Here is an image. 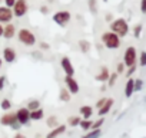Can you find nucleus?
<instances>
[{
	"label": "nucleus",
	"mask_w": 146,
	"mask_h": 138,
	"mask_svg": "<svg viewBox=\"0 0 146 138\" xmlns=\"http://www.w3.org/2000/svg\"><path fill=\"white\" fill-rule=\"evenodd\" d=\"M109 30L113 32L115 35H117L119 38H125V36L129 33V23H127L125 19H122V17L115 19V20L110 22Z\"/></svg>",
	"instance_id": "f257e3e1"
},
{
	"label": "nucleus",
	"mask_w": 146,
	"mask_h": 138,
	"mask_svg": "<svg viewBox=\"0 0 146 138\" xmlns=\"http://www.w3.org/2000/svg\"><path fill=\"white\" fill-rule=\"evenodd\" d=\"M16 36H17L19 42L23 43L25 46H35L36 45V35L30 29H20L19 32H16Z\"/></svg>",
	"instance_id": "f03ea898"
},
{
	"label": "nucleus",
	"mask_w": 146,
	"mask_h": 138,
	"mask_svg": "<svg viewBox=\"0 0 146 138\" xmlns=\"http://www.w3.org/2000/svg\"><path fill=\"white\" fill-rule=\"evenodd\" d=\"M102 42L108 49H119L120 48V38L110 30L102 33Z\"/></svg>",
	"instance_id": "7ed1b4c3"
},
{
	"label": "nucleus",
	"mask_w": 146,
	"mask_h": 138,
	"mask_svg": "<svg viewBox=\"0 0 146 138\" xmlns=\"http://www.w3.org/2000/svg\"><path fill=\"white\" fill-rule=\"evenodd\" d=\"M29 10V5H27V0H16V3L12 7L13 12V17H23Z\"/></svg>",
	"instance_id": "20e7f679"
},
{
	"label": "nucleus",
	"mask_w": 146,
	"mask_h": 138,
	"mask_svg": "<svg viewBox=\"0 0 146 138\" xmlns=\"http://www.w3.org/2000/svg\"><path fill=\"white\" fill-rule=\"evenodd\" d=\"M136 62H137V52L133 46H129L125 50V55H123V65L129 68V66L136 65Z\"/></svg>",
	"instance_id": "39448f33"
},
{
	"label": "nucleus",
	"mask_w": 146,
	"mask_h": 138,
	"mask_svg": "<svg viewBox=\"0 0 146 138\" xmlns=\"http://www.w3.org/2000/svg\"><path fill=\"white\" fill-rule=\"evenodd\" d=\"M0 124L3 127H12V128H19V124L16 121V114L15 112H6L0 117Z\"/></svg>",
	"instance_id": "423d86ee"
},
{
	"label": "nucleus",
	"mask_w": 146,
	"mask_h": 138,
	"mask_svg": "<svg viewBox=\"0 0 146 138\" xmlns=\"http://www.w3.org/2000/svg\"><path fill=\"white\" fill-rule=\"evenodd\" d=\"M70 19H72V15H70V12H67V10H60V12H56V13L53 15V22L57 23L59 26L67 25V23L70 22Z\"/></svg>",
	"instance_id": "0eeeda50"
},
{
	"label": "nucleus",
	"mask_w": 146,
	"mask_h": 138,
	"mask_svg": "<svg viewBox=\"0 0 146 138\" xmlns=\"http://www.w3.org/2000/svg\"><path fill=\"white\" fill-rule=\"evenodd\" d=\"M15 114H16V121H17L19 125H26V124L30 121V111H29L26 107L19 108Z\"/></svg>",
	"instance_id": "6e6552de"
},
{
	"label": "nucleus",
	"mask_w": 146,
	"mask_h": 138,
	"mask_svg": "<svg viewBox=\"0 0 146 138\" xmlns=\"http://www.w3.org/2000/svg\"><path fill=\"white\" fill-rule=\"evenodd\" d=\"M64 85H66V89L69 91V94L70 95H75V94H78L79 92V84H78V81L73 78V76H67V75H64Z\"/></svg>",
	"instance_id": "1a4fd4ad"
},
{
	"label": "nucleus",
	"mask_w": 146,
	"mask_h": 138,
	"mask_svg": "<svg viewBox=\"0 0 146 138\" xmlns=\"http://www.w3.org/2000/svg\"><path fill=\"white\" fill-rule=\"evenodd\" d=\"M60 66H62V69H63L64 75H67V76H73V75H75V66H73L72 60H70L67 56L62 58V60H60Z\"/></svg>",
	"instance_id": "9d476101"
},
{
	"label": "nucleus",
	"mask_w": 146,
	"mask_h": 138,
	"mask_svg": "<svg viewBox=\"0 0 146 138\" xmlns=\"http://www.w3.org/2000/svg\"><path fill=\"white\" fill-rule=\"evenodd\" d=\"M13 19V12L12 9L6 7V6H0V23H10Z\"/></svg>",
	"instance_id": "9b49d317"
},
{
	"label": "nucleus",
	"mask_w": 146,
	"mask_h": 138,
	"mask_svg": "<svg viewBox=\"0 0 146 138\" xmlns=\"http://www.w3.org/2000/svg\"><path fill=\"white\" fill-rule=\"evenodd\" d=\"M16 58H17V55H16V50H15L13 48L7 46V48H5V49H3V55H2V59H3V62L13 63V62L16 60Z\"/></svg>",
	"instance_id": "f8f14e48"
},
{
	"label": "nucleus",
	"mask_w": 146,
	"mask_h": 138,
	"mask_svg": "<svg viewBox=\"0 0 146 138\" xmlns=\"http://www.w3.org/2000/svg\"><path fill=\"white\" fill-rule=\"evenodd\" d=\"M16 36V26L10 22V23H6V26H3V36L5 39H13Z\"/></svg>",
	"instance_id": "ddd939ff"
},
{
	"label": "nucleus",
	"mask_w": 146,
	"mask_h": 138,
	"mask_svg": "<svg viewBox=\"0 0 146 138\" xmlns=\"http://www.w3.org/2000/svg\"><path fill=\"white\" fill-rule=\"evenodd\" d=\"M113 104H115V101H113L112 98H106V101L103 102V105L98 109V115H99V117H103V115L109 114V111L112 109Z\"/></svg>",
	"instance_id": "4468645a"
},
{
	"label": "nucleus",
	"mask_w": 146,
	"mask_h": 138,
	"mask_svg": "<svg viewBox=\"0 0 146 138\" xmlns=\"http://www.w3.org/2000/svg\"><path fill=\"white\" fill-rule=\"evenodd\" d=\"M66 131V125H63V124H59L57 127H54V128H52V131L46 135V138H57L59 135H62L63 132Z\"/></svg>",
	"instance_id": "2eb2a0df"
},
{
	"label": "nucleus",
	"mask_w": 146,
	"mask_h": 138,
	"mask_svg": "<svg viewBox=\"0 0 146 138\" xmlns=\"http://www.w3.org/2000/svg\"><path fill=\"white\" fill-rule=\"evenodd\" d=\"M109 75H110V72H109V69H108L106 66H102V68H100V71H99V74H98V75L95 76V79L103 84V82H106V81H108Z\"/></svg>",
	"instance_id": "dca6fc26"
},
{
	"label": "nucleus",
	"mask_w": 146,
	"mask_h": 138,
	"mask_svg": "<svg viewBox=\"0 0 146 138\" xmlns=\"http://www.w3.org/2000/svg\"><path fill=\"white\" fill-rule=\"evenodd\" d=\"M135 94V79L133 78H129L126 85H125V96L126 98H130L132 95Z\"/></svg>",
	"instance_id": "f3484780"
},
{
	"label": "nucleus",
	"mask_w": 146,
	"mask_h": 138,
	"mask_svg": "<svg viewBox=\"0 0 146 138\" xmlns=\"http://www.w3.org/2000/svg\"><path fill=\"white\" fill-rule=\"evenodd\" d=\"M79 112H80L82 119H90V117L93 115V108L90 105H83V107H80Z\"/></svg>",
	"instance_id": "a211bd4d"
},
{
	"label": "nucleus",
	"mask_w": 146,
	"mask_h": 138,
	"mask_svg": "<svg viewBox=\"0 0 146 138\" xmlns=\"http://www.w3.org/2000/svg\"><path fill=\"white\" fill-rule=\"evenodd\" d=\"M43 117H44V111L42 108L30 111V119H33V121H40V119H43Z\"/></svg>",
	"instance_id": "6ab92c4d"
},
{
	"label": "nucleus",
	"mask_w": 146,
	"mask_h": 138,
	"mask_svg": "<svg viewBox=\"0 0 146 138\" xmlns=\"http://www.w3.org/2000/svg\"><path fill=\"white\" fill-rule=\"evenodd\" d=\"M59 98H60V101H62V102H69V101H70V98H72V95L69 94V91H67L66 88H63V89H60Z\"/></svg>",
	"instance_id": "aec40b11"
},
{
	"label": "nucleus",
	"mask_w": 146,
	"mask_h": 138,
	"mask_svg": "<svg viewBox=\"0 0 146 138\" xmlns=\"http://www.w3.org/2000/svg\"><path fill=\"white\" fill-rule=\"evenodd\" d=\"M92 124H93L92 119H80V122H79V125L83 131H89L92 128Z\"/></svg>",
	"instance_id": "412c9836"
},
{
	"label": "nucleus",
	"mask_w": 146,
	"mask_h": 138,
	"mask_svg": "<svg viewBox=\"0 0 146 138\" xmlns=\"http://www.w3.org/2000/svg\"><path fill=\"white\" fill-rule=\"evenodd\" d=\"M46 124H47V127H50V128H54V127H57V125H59L57 117H56V115H50V117L46 119Z\"/></svg>",
	"instance_id": "4be33fe9"
},
{
	"label": "nucleus",
	"mask_w": 146,
	"mask_h": 138,
	"mask_svg": "<svg viewBox=\"0 0 146 138\" xmlns=\"http://www.w3.org/2000/svg\"><path fill=\"white\" fill-rule=\"evenodd\" d=\"M12 107H13V104H12V101H10V99H7V98L2 99V104H0V108H2L3 111H10V109H12Z\"/></svg>",
	"instance_id": "5701e85b"
},
{
	"label": "nucleus",
	"mask_w": 146,
	"mask_h": 138,
	"mask_svg": "<svg viewBox=\"0 0 146 138\" xmlns=\"http://www.w3.org/2000/svg\"><path fill=\"white\" fill-rule=\"evenodd\" d=\"M79 48L83 53H88L90 50V43L88 40H79Z\"/></svg>",
	"instance_id": "b1692460"
},
{
	"label": "nucleus",
	"mask_w": 146,
	"mask_h": 138,
	"mask_svg": "<svg viewBox=\"0 0 146 138\" xmlns=\"http://www.w3.org/2000/svg\"><path fill=\"white\" fill-rule=\"evenodd\" d=\"M117 76H119V75H117L116 72H113V74H110V75H109V78H108V81H106L109 88H112V86L116 84V79H117Z\"/></svg>",
	"instance_id": "393cba45"
},
{
	"label": "nucleus",
	"mask_w": 146,
	"mask_h": 138,
	"mask_svg": "<svg viewBox=\"0 0 146 138\" xmlns=\"http://www.w3.org/2000/svg\"><path fill=\"white\" fill-rule=\"evenodd\" d=\"M29 111H33V109H37V108H40V102L37 101V99H32V101H29V104H27V107H26Z\"/></svg>",
	"instance_id": "a878e982"
},
{
	"label": "nucleus",
	"mask_w": 146,
	"mask_h": 138,
	"mask_svg": "<svg viewBox=\"0 0 146 138\" xmlns=\"http://www.w3.org/2000/svg\"><path fill=\"white\" fill-rule=\"evenodd\" d=\"M100 134H102V131L100 129H92L89 134H86L83 138H99L100 137Z\"/></svg>",
	"instance_id": "bb28decb"
},
{
	"label": "nucleus",
	"mask_w": 146,
	"mask_h": 138,
	"mask_svg": "<svg viewBox=\"0 0 146 138\" xmlns=\"http://www.w3.org/2000/svg\"><path fill=\"white\" fill-rule=\"evenodd\" d=\"M80 119H82V118H80L79 115H76V117H70V118H69V125H70V127H78L79 122H80Z\"/></svg>",
	"instance_id": "cd10ccee"
},
{
	"label": "nucleus",
	"mask_w": 146,
	"mask_h": 138,
	"mask_svg": "<svg viewBox=\"0 0 146 138\" xmlns=\"http://www.w3.org/2000/svg\"><path fill=\"white\" fill-rule=\"evenodd\" d=\"M103 122H105V118L100 117L98 121H95V122L92 124V128H90V129H100V127L103 125Z\"/></svg>",
	"instance_id": "c85d7f7f"
},
{
	"label": "nucleus",
	"mask_w": 146,
	"mask_h": 138,
	"mask_svg": "<svg viewBox=\"0 0 146 138\" xmlns=\"http://www.w3.org/2000/svg\"><path fill=\"white\" fill-rule=\"evenodd\" d=\"M137 59H139V63H140V66L143 68V66L146 65V53H145V52H140V55L137 56Z\"/></svg>",
	"instance_id": "c756f323"
},
{
	"label": "nucleus",
	"mask_w": 146,
	"mask_h": 138,
	"mask_svg": "<svg viewBox=\"0 0 146 138\" xmlns=\"http://www.w3.org/2000/svg\"><path fill=\"white\" fill-rule=\"evenodd\" d=\"M143 88V82L142 79H135V92H139Z\"/></svg>",
	"instance_id": "7c9ffc66"
},
{
	"label": "nucleus",
	"mask_w": 146,
	"mask_h": 138,
	"mask_svg": "<svg viewBox=\"0 0 146 138\" xmlns=\"http://www.w3.org/2000/svg\"><path fill=\"white\" fill-rule=\"evenodd\" d=\"M140 33H142V25H136V26L133 27V35H135V38H139Z\"/></svg>",
	"instance_id": "2f4dec72"
},
{
	"label": "nucleus",
	"mask_w": 146,
	"mask_h": 138,
	"mask_svg": "<svg viewBox=\"0 0 146 138\" xmlns=\"http://www.w3.org/2000/svg\"><path fill=\"white\" fill-rule=\"evenodd\" d=\"M123 72H125V65H123V62H120V63L116 66V74L120 75V74H123Z\"/></svg>",
	"instance_id": "473e14b6"
},
{
	"label": "nucleus",
	"mask_w": 146,
	"mask_h": 138,
	"mask_svg": "<svg viewBox=\"0 0 146 138\" xmlns=\"http://www.w3.org/2000/svg\"><path fill=\"white\" fill-rule=\"evenodd\" d=\"M3 2H5V6H6V7L12 9V7H13V5L16 3V0H3Z\"/></svg>",
	"instance_id": "72a5a7b5"
},
{
	"label": "nucleus",
	"mask_w": 146,
	"mask_h": 138,
	"mask_svg": "<svg viewBox=\"0 0 146 138\" xmlns=\"http://www.w3.org/2000/svg\"><path fill=\"white\" fill-rule=\"evenodd\" d=\"M136 72V65H133V66H129V71L126 72V76H130V75H133Z\"/></svg>",
	"instance_id": "f704fd0d"
},
{
	"label": "nucleus",
	"mask_w": 146,
	"mask_h": 138,
	"mask_svg": "<svg viewBox=\"0 0 146 138\" xmlns=\"http://www.w3.org/2000/svg\"><path fill=\"white\" fill-rule=\"evenodd\" d=\"M89 7L92 9L93 13H96V0H89Z\"/></svg>",
	"instance_id": "c9c22d12"
},
{
	"label": "nucleus",
	"mask_w": 146,
	"mask_h": 138,
	"mask_svg": "<svg viewBox=\"0 0 146 138\" xmlns=\"http://www.w3.org/2000/svg\"><path fill=\"white\" fill-rule=\"evenodd\" d=\"M6 86V76H0V91Z\"/></svg>",
	"instance_id": "e433bc0d"
},
{
	"label": "nucleus",
	"mask_w": 146,
	"mask_h": 138,
	"mask_svg": "<svg viewBox=\"0 0 146 138\" xmlns=\"http://www.w3.org/2000/svg\"><path fill=\"white\" fill-rule=\"evenodd\" d=\"M140 10H142V13L146 12V0H140Z\"/></svg>",
	"instance_id": "4c0bfd02"
},
{
	"label": "nucleus",
	"mask_w": 146,
	"mask_h": 138,
	"mask_svg": "<svg viewBox=\"0 0 146 138\" xmlns=\"http://www.w3.org/2000/svg\"><path fill=\"white\" fill-rule=\"evenodd\" d=\"M105 101H106V98H100V99H98V102H96V108L99 109V108L103 105V102H105Z\"/></svg>",
	"instance_id": "58836bf2"
},
{
	"label": "nucleus",
	"mask_w": 146,
	"mask_h": 138,
	"mask_svg": "<svg viewBox=\"0 0 146 138\" xmlns=\"http://www.w3.org/2000/svg\"><path fill=\"white\" fill-rule=\"evenodd\" d=\"M40 13L47 15V13H49V7H47V6H42V7H40Z\"/></svg>",
	"instance_id": "ea45409f"
},
{
	"label": "nucleus",
	"mask_w": 146,
	"mask_h": 138,
	"mask_svg": "<svg viewBox=\"0 0 146 138\" xmlns=\"http://www.w3.org/2000/svg\"><path fill=\"white\" fill-rule=\"evenodd\" d=\"M50 46H49V43H44V42H42L40 43V49H44V50H47Z\"/></svg>",
	"instance_id": "a19ab883"
},
{
	"label": "nucleus",
	"mask_w": 146,
	"mask_h": 138,
	"mask_svg": "<svg viewBox=\"0 0 146 138\" xmlns=\"http://www.w3.org/2000/svg\"><path fill=\"white\" fill-rule=\"evenodd\" d=\"M15 138H26V135H23L22 132H17V134L15 135Z\"/></svg>",
	"instance_id": "79ce46f5"
},
{
	"label": "nucleus",
	"mask_w": 146,
	"mask_h": 138,
	"mask_svg": "<svg viewBox=\"0 0 146 138\" xmlns=\"http://www.w3.org/2000/svg\"><path fill=\"white\" fill-rule=\"evenodd\" d=\"M2 36H3V25L0 23V38H2Z\"/></svg>",
	"instance_id": "37998d69"
},
{
	"label": "nucleus",
	"mask_w": 146,
	"mask_h": 138,
	"mask_svg": "<svg viewBox=\"0 0 146 138\" xmlns=\"http://www.w3.org/2000/svg\"><path fill=\"white\" fill-rule=\"evenodd\" d=\"M106 20L108 22H112V15H106Z\"/></svg>",
	"instance_id": "c03bdc74"
},
{
	"label": "nucleus",
	"mask_w": 146,
	"mask_h": 138,
	"mask_svg": "<svg viewBox=\"0 0 146 138\" xmlns=\"http://www.w3.org/2000/svg\"><path fill=\"white\" fill-rule=\"evenodd\" d=\"M2 65H3V59L0 58V69H2Z\"/></svg>",
	"instance_id": "a18cd8bd"
},
{
	"label": "nucleus",
	"mask_w": 146,
	"mask_h": 138,
	"mask_svg": "<svg viewBox=\"0 0 146 138\" xmlns=\"http://www.w3.org/2000/svg\"><path fill=\"white\" fill-rule=\"evenodd\" d=\"M0 2H2V0H0Z\"/></svg>",
	"instance_id": "49530a36"
},
{
	"label": "nucleus",
	"mask_w": 146,
	"mask_h": 138,
	"mask_svg": "<svg viewBox=\"0 0 146 138\" xmlns=\"http://www.w3.org/2000/svg\"><path fill=\"white\" fill-rule=\"evenodd\" d=\"M105 2H106V0H105Z\"/></svg>",
	"instance_id": "de8ad7c7"
}]
</instances>
